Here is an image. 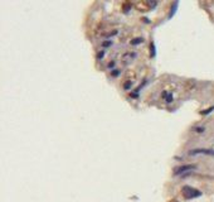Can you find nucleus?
Masks as SVG:
<instances>
[{
    "mask_svg": "<svg viewBox=\"0 0 214 202\" xmlns=\"http://www.w3.org/2000/svg\"><path fill=\"white\" fill-rule=\"evenodd\" d=\"M118 75H120V71H118V70L112 71V76H115V77H116V76H118Z\"/></svg>",
    "mask_w": 214,
    "mask_h": 202,
    "instance_id": "f8f14e48",
    "label": "nucleus"
},
{
    "mask_svg": "<svg viewBox=\"0 0 214 202\" xmlns=\"http://www.w3.org/2000/svg\"><path fill=\"white\" fill-rule=\"evenodd\" d=\"M131 85H132V82H131V81H128V82H126V83H125V86H124V87H125V90H128V89H130V87H131Z\"/></svg>",
    "mask_w": 214,
    "mask_h": 202,
    "instance_id": "9d476101",
    "label": "nucleus"
},
{
    "mask_svg": "<svg viewBox=\"0 0 214 202\" xmlns=\"http://www.w3.org/2000/svg\"><path fill=\"white\" fill-rule=\"evenodd\" d=\"M114 66H115V61H111V62L108 63V66H107V67H108V68H112Z\"/></svg>",
    "mask_w": 214,
    "mask_h": 202,
    "instance_id": "9b49d317",
    "label": "nucleus"
},
{
    "mask_svg": "<svg viewBox=\"0 0 214 202\" xmlns=\"http://www.w3.org/2000/svg\"><path fill=\"white\" fill-rule=\"evenodd\" d=\"M182 193H183V196L186 200H192V198H196V197H200L202 196V192L199 190L193 188L190 186H184L182 188Z\"/></svg>",
    "mask_w": 214,
    "mask_h": 202,
    "instance_id": "f257e3e1",
    "label": "nucleus"
},
{
    "mask_svg": "<svg viewBox=\"0 0 214 202\" xmlns=\"http://www.w3.org/2000/svg\"><path fill=\"white\" fill-rule=\"evenodd\" d=\"M102 46H104V47H110V46H112V42H111V40H106V42L102 43Z\"/></svg>",
    "mask_w": 214,
    "mask_h": 202,
    "instance_id": "1a4fd4ad",
    "label": "nucleus"
},
{
    "mask_svg": "<svg viewBox=\"0 0 214 202\" xmlns=\"http://www.w3.org/2000/svg\"><path fill=\"white\" fill-rule=\"evenodd\" d=\"M155 44H154V43H151V56L152 57H155Z\"/></svg>",
    "mask_w": 214,
    "mask_h": 202,
    "instance_id": "0eeeda50",
    "label": "nucleus"
},
{
    "mask_svg": "<svg viewBox=\"0 0 214 202\" xmlns=\"http://www.w3.org/2000/svg\"><path fill=\"white\" fill-rule=\"evenodd\" d=\"M190 155H196V154H207V155H214V150L212 149H193L189 152Z\"/></svg>",
    "mask_w": 214,
    "mask_h": 202,
    "instance_id": "7ed1b4c3",
    "label": "nucleus"
},
{
    "mask_svg": "<svg viewBox=\"0 0 214 202\" xmlns=\"http://www.w3.org/2000/svg\"><path fill=\"white\" fill-rule=\"evenodd\" d=\"M142 42H144V38H135V39L131 40V44L132 46H138V44L142 43Z\"/></svg>",
    "mask_w": 214,
    "mask_h": 202,
    "instance_id": "39448f33",
    "label": "nucleus"
},
{
    "mask_svg": "<svg viewBox=\"0 0 214 202\" xmlns=\"http://www.w3.org/2000/svg\"><path fill=\"white\" fill-rule=\"evenodd\" d=\"M195 131H196V133H203V131H204V128H195Z\"/></svg>",
    "mask_w": 214,
    "mask_h": 202,
    "instance_id": "ddd939ff",
    "label": "nucleus"
},
{
    "mask_svg": "<svg viewBox=\"0 0 214 202\" xmlns=\"http://www.w3.org/2000/svg\"><path fill=\"white\" fill-rule=\"evenodd\" d=\"M104 56H105V50H100V52L97 53V60H101Z\"/></svg>",
    "mask_w": 214,
    "mask_h": 202,
    "instance_id": "423d86ee",
    "label": "nucleus"
},
{
    "mask_svg": "<svg viewBox=\"0 0 214 202\" xmlns=\"http://www.w3.org/2000/svg\"><path fill=\"white\" fill-rule=\"evenodd\" d=\"M162 96L165 97L166 103H171V101H173V95H171V94H168L166 91H164V92H162Z\"/></svg>",
    "mask_w": 214,
    "mask_h": 202,
    "instance_id": "20e7f679",
    "label": "nucleus"
},
{
    "mask_svg": "<svg viewBox=\"0 0 214 202\" xmlns=\"http://www.w3.org/2000/svg\"><path fill=\"white\" fill-rule=\"evenodd\" d=\"M195 168H196L195 164H184V165H180V167H175L174 168V174L175 176H184L188 172L194 171Z\"/></svg>",
    "mask_w": 214,
    "mask_h": 202,
    "instance_id": "f03ea898",
    "label": "nucleus"
},
{
    "mask_svg": "<svg viewBox=\"0 0 214 202\" xmlns=\"http://www.w3.org/2000/svg\"><path fill=\"white\" fill-rule=\"evenodd\" d=\"M213 110H214V106H213V107H209V109H208V110H205V111H202V114H203V115H207V114H209V113H212Z\"/></svg>",
    "mask_w": 214,
    "mask_h": 202,
    "instance_id": "6e6552de",
    "label": "nucleus"
}]
</instances>
